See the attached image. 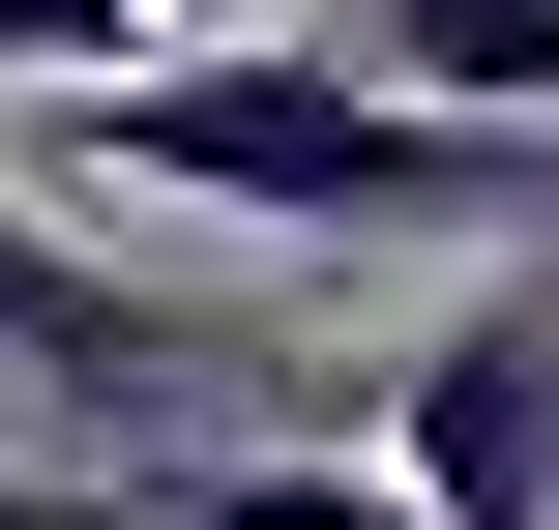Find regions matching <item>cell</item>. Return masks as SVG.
<instances>
[{
    "label": "cell",
    "instance_id": "cell-1",
    "mask_svg": "<svg viewBox=\"0 0 559 530\" xmlns=\"http://www.w3.org/2000/svg\"><path fill=\"white\" fill-rule=\"evenodd\" d=\"M29 118H59V177H118V207H236V236H559V148L354 89L324 30H177V59L29 89Z\"/></svg>",
    "mask_w": 559,
    "mask_h": 530
},
{
    "label": "cell",
    "instance_id": "cell-2",
    "mask_svg": "<svg viewBox=\"0 0 559 530\" xmlns=\"http://www.w3.org/2000/svg\"><path fill=\"white\" fill-rule=\"evenodd\" d=\"M354 443H383L413 530H559V236H501L472 325H413V354L354 384Z\"/></svg>",
    "mask_w": 559,
    "mask_h": 530
},
{
    "label": "cell",
    "instance_id": "cell-3",
    "mask_svg": "<svg viewBox=\"0 0 559 530\" xmlns=\"http://www.w3.org/2000/svg\"><path fill=\"white\" fill-rule=\"evenodd\" d=\"M0 384H88V413H147V384H295V354H236V325H177L147 266H88V236L29 207V148H0Z\"/></svg>",
    "mask_w": 559,
    "mask_h": 530
},
{
    "label": "cell",
    "instance_id": "cell-4",
    "mask_svg": "<svg viewBox=\"0 0 559 530\" xmlns=\"http://www.w3.org/2000/svg\"><path fill=\"white\" fill-rule=\"evenodd\" d=\"M354 89H413V118H501V148H559V0H295Z\"/></svg>",
    "mask_w": 559,
    "mask_h": 530
},
{
    "label": "cell",
    "instance_id": "cell-5",
    "mask_svg": "<svg viewBox=\"0 0 559 530\" xmlns=\"http://www.w3.org/2000/svg\"><path fill=\"white\" fill-rule=\"evenodd\" d=\"M118 530H413L383 443H118Z\"/></svg>",
    "mask_w": 559,
    "mask_h": 530
},
{
    "label": "cell",
    "instance_id": "cell-6",
    "mask_svg": "<svg viewBox=\"0 0 559 530\" xmlns=\"http://www.w3.org/2000/svg\"><path fill=\"white\" fill-rule=\"evenodd\" d=\"M177 30H265V0H0V89H118V59H177Z\"/></svg>",
    "mask_w": 559,
    "mask_h": 530
},
{
    "label": "cell",
    "instance_id": "cell-7",
    "mask_svg": "<svg viewBox=\"0 0 559 530\" xmlns=\"http://www.w3.org/2000/svg\"><path fill=\"white\" fill-rule=\"evenodd\" d=\"M0 530H118V472H0Z\"/></svg>",
    "mask_w": 559,
    "mask_h": 530
}]
</instances>
